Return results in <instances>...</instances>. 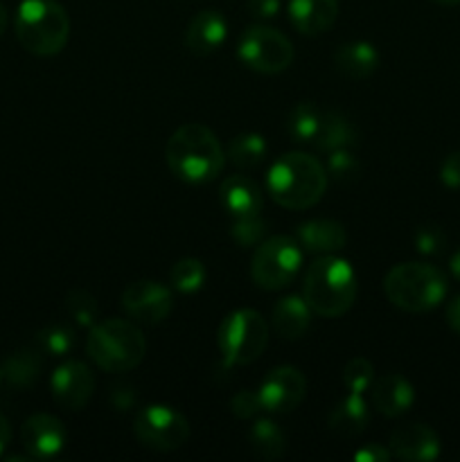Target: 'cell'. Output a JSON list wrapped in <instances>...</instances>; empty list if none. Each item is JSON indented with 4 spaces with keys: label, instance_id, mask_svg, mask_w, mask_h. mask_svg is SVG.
<instances>
[{
    "label": "cell",
    "instance_id": "6da1fadb",
    "mask_svg": "<svg viewBox=\"0 0 460 462\" xmlns=\"http://www.w3.org/2000/svg\"><path fill=\"white\" fill-rule=\"evenodd\" d=\"M165 156L171 174L192 185L216 179L225 165V149L219 138L198 122H188L171 134Z\"/></svg>",
    "mask_w": 460,
    "mask_h": 462
},
{
    "label": "cell",
    "instance_id": "7a4b0ae2",
    "mask_svg": "<svg viewBox=\"0 0 460 462\" xmlns=\"http://www.w3.org/2000/svg\"><path fill=\"white\" fill-rule=\"evenodd\" d=\"M327 170L318 158L302 152L280 156L266 174V192L287 210H307L323 199Z\"/></svg>",
    "mask_w": 460,
    "mask_h": 462
},
{
    "label": "cell",
    "instance_id": "3957f363",
    "mask_svg": "<svg viewBox=\"0 0 460 462\" xmlns=\"http://www.w3.org/2000/svg\"><path fill=\"white\" fill-rule=\"evenodd\" d=\"M359 282L350 262L336 255H320L309 264L302 282V296L316 316L338 319L354 305Z\"/></svg>",
    "mask_w": 460,
    "mask_h": 462
},
{
    "label": "cell",
    "instance_id": "277c9868",
    "mask_svg": "<svg viewBox=\"0 0 460 462\" xmlns=\"http://www.w3.org/2000/svg\"><path fill=\"white\" fill-rule=\"evenodd\" d=\"M386 298L400 310L410 314L431 311L445 300L449 284L437 266L424 262H404L392 266L383 278Z\"/></svg>",
    "mask_w": 460,
    "mask_h": 462
},
{
    "label": "cell",
    "instance_id": "5b68a950",
    "mask_svg": "<svg viewBox=\"0 0 460 462\" xmlns=\"http://www.w3.org/2000/svg\"><path fill=\"white\" fill-rule=\"evenodd\" d=\"M86 352L90 361L106 373H129L147 355V341L131 320L108 319L90 328Z\"/></svg>",
    "mask_w": 460,
    "mask_h": 462
},
{
    "label": "cell",
    "instance_id": "8992f818",
    "mask_svg": "<svg viewBox=\"0 0 460 462\" xmlns=\"http://www.w3.org/2000/svg\"><path fill=\"white\" fill-rule=\"evenodd\" d=\"M14 27L23 48L36 57L59 54L70 36V18L57 0H23Z\"/></svg>",
    "mask_w": 460,
    "mask_h": 462
},
{
    "label": "cell",
    "instance_id": "52a82bcc",
    "mask_svg": "<svg viewBox=\"0 0 460 462\" xmlns=\"http://www.w3.org/2000/svg\"><path fill=\"white\" fill-rule=\"evenodd\" d=\"M269 346V325L255 310H235L219 328V352L225 368L248 365Z\"/></svg>",
    "mask_w": 460,
    "mask_h": 462
},
{
    "label": "cell",
    "instance_id": "ba28073f",
    "mask_svg": "<svg viewBox=\"0 0 460 462\" xmlns=\"http://www.w3.org/2000/svg\"><path fill=\"white\" fill-rule=\"evenodd\" d=\"M302 246L296 237L275 235L257 244L251 260L253 282L266 291H278L293 282L302 269Z\"/></svg>",
    "mask_w": 460,
    "mask_h": 462
},
{
    "label": "cell",
    "instance_id": "9c48e42d",
    "mask_svg": "<svg viewBox=\"0 0 460 462\" xmlns=\"http://www.w3.org/2000/svg\"><path fill=\"white\" fill-rule=\"evenodd\" d=\"M242 63L262 75H278L293 63V45L280 30L269 25H253L242 34L237 45Z\"/></svg>",
    "mask_w": 460,
    "mask_h": 462
},
{
    "label": "cell",
    "instance_id": "30bf717a",
    "mask_svg": "<svg viewBox=\"0 0 460 462\" xmlns=\"http://www.w3.org/2000/svg\"><path fill=\"white\" fill-rule=\"evenodd\" d=\"M135 438L152 451H176L189 438V424L183 413L165 404H149L135 415Z\"/></svg>",
    "mask_w": 460,
    "mask_h": 462
},
{
    "label": "cell",
    "instance_id": "8fae6325",
    "mask_svg": "<svg viewBox=\"0 0 460 462\" xmlns=\"http://www.w3.org/2000/svg\"><path fill=\"white\" fill-rule=\"evenodd\" d=\"M122 307L138 323L158 325L174 310V296L156 280H135L122 291Z\"/></svg>",
    "mask_w": 460,
    "mask_h": 462
},
{
    "label": "cell",
    "instance_id": "7c38bea8",
    "mask_svg": "<svg viewBox=\"0 0 460 462\" xmlns=\"http://www.w3.org/2000/svg\"><path fill=\"white\" fill-rule=\"evenodd\" d=\"M305 374L298 368H293V365H278V368H273L262 379L260 388H257L264 411L275 415L296 411L300 402L305 400Z\"/></svg>",
    "mask_w": 460,
    "mask_h": 462
},
{
    "label": "cell",
    "instance_id": "4fadbf2b",
    "mask_svg": "<svg viewBox=\"0 0 460 462\" xmlns=\"http://www.w3.org/2000/svg\"><path fill=\"white\" fill-rule=\"evenodd\" d=\"M50 388L59 406L68 411H79L93 397L95 374L84 361H66L52 373Z\"/></svg>",
    "mask_w": 460,
    "mask_h": 462
},
{
    "label": "cell",
    "instance_id": "5bb4252c",
    "mask_svg": "<svg viewBox=\"0 0 460 462\" xmlns=\"http://www.w3.org/2000/svg\"><path fill=\"white\" fill-rule=\"evenodd\" d=\"M21 440L32 460L57 458L68 442V431L63 422L54 415L36 413L25 420L21 429Z\"/></svg>",
    "mask_w": 460,
    "mask_h": 462
},
{
    "label": "cell",
    "instance_id": "9a60e30c",
    "mask_svg": "<svg viewBox=\"0 0 460 462\" xmlns=\"http://www.w3.org/2000/svg\"><path fill=\"white\" fill-rule=\"evenodd\" d=\"M391 454L406 462H431L440 456V438L427 424H406L392 431Z\"/></svg>",
    "mask_w": 460,
    "mask_h": 462
},
{
    "label": "cell",
    "instance_id": "2e32d148",
    "mask_svg": "<svg viewBox=\"0 0 460 462\" xmlns=\"http://www.w3.org/2000/svg\"><path fill=\"white\" fill-rule=\"evenodd\" d=\"M228 36V21L216 9H203L189 21L185 30V48L197 57H207L224 45Z\"/></svg>",
    "mask_w": 460,
    "mask_h": 462
},
{
    "label": "cell",
    "instance_id": "e0dca14e",
    "mask_svg": "<svg viewBox=\"0 0 460 462\" xmlns=\"http://www.w3.org/2000/svg\"><path fill=\"white\" fill-rule=\"evenodd\" d=\"M368 393L370 402L374 404V411H379V413L386 415V418H400V415H404L415 402L413 383L397 373L374 377Z\"/></svg>",
    "mask_w": 460,
    "mask_h": 462
},
{
    "label": "cell",
    "instance_id": "ac0fdd59",
    "mask_svg": "<svg viewBox=\"0 0 460 462\" xmlns=\"http://www.w3.org/2000/svg\"><path fill=\"white\" fill-rule=\"evenodd\" d=\"M296 239L305 253L314 255H334L347 244V233L343 224L332 219H311L298 226Z\"/></svg>",
    "mask_w": 460,
    "mask_h": 462
},
{
    "label": "cell",
    "instance_id": "d6986e66",
    "mask_svg": "<svg viewBox=\"0 0 460 462\" xmlns=\"http://www.w3.org/2000/svg\"><path fill=\"white\" fill-rule=\"evenodd\" d=\"M289 18L300 34H323L336 23L338 0H289Z\"/></svg>",
    "mask_w": 460,
    "mask_h": 462
},
{
    "label": "cell",
    "instance_id": "ffe728a7",
    "mask_svg": "<svg viewBox=\"0 0 460 462\" xmlns=\"http://www.w3.org/2000/svg\"><path fill=\"white\" fill-rule=\"evenodd\" d=\"M219 199L230 217L260 215L262 203H264L260 185L244 174H233L221 180Z\"/></svg>",
    "mask_w": 460,
    "mask_h": 462
},
{
    "label": "cell",
    "instance_id": "44dd1931",
    "mask_svg": "<svg viewBox=\"0 0 460 462\" xmlns=\"http://www.w3.org/2000/svg\"><path fill=\"white\" fill-rule=\"evenodd\" d=\"M311 316H314V311L307 305L305 296H284L273 305L271 320H273V328L280 337L287 338V341H298L309 329Z\"/></svg>",
    "mask_w": 460,
    "mask_h": 462
},
{
    "label": "cell",
    "instance_id": "7402d4cb",
    "mask_svg": "<svg viewBox=\"0 0 460 462\" xmlns=\"http://www.w3.org/2000/svg\"><path fill=\"white\" fill-rule=\"evenodd\" d=\"M334 68L347 79H368L379 68V52L368 41H347L334 52Z\"/></svg>",
    "mask_w": 460,
    "mask_h": 462
},
{
    "label": "cell",
    "instance_id": "603a6c76",
    "mask_svg": "<svg viewBox=\"0 0 460 462\" xmlns=\"http://www.w3.org/2000/svg\"><path fill=\"white\" fill-rule=\"evenodd\" d=\"M323 152H334V149H352L359 144V129L354 126V122L347 116H343L341 111H329L323 108V116H320L318 131H316L314 143Z\"/></svg>",
    "mask_w": 460,
    "mask_h": 462
},
{
    "label": "cell",
    "instance_id": "cb8c5ba5",
    "mask_svg": "<svg viewBox=\"0 0 460 462\" xmlns=\"http://www.w3.org/2000/svg\"><path fill=\"white\" fill-rule=\"evenodd\" d=\"M370 422V409L368 402L363 400V395H356L350 393L347 397H343L336 406L332 409L327 420L329 431L336 433L341 438H356L365 431Z\"/></svg>",
    "mask_w": 460,
    "mask_h": 462
},
{
    "label": "cell",
    "instance_id": "d4e9b609",
    "mask_svg": "<svg viewBox=\"0 0 460 462\" xmlns=\"http://www.w3.org/2000/svg\"><path fill=\"white\" fill-rule=\"evenodd\" d=\"M248 447L257 458L278 460L287 451V436L273 420L260 418L248 431Z\"/></svg>",
    "mask_w": 460,
    "mask_h": 462
},
{
    "label": "cell",
    "instance_id": "484cf974",
    "mask_svg": "<svg viewBox=\"0 0 460 462\" xmlns=\"http://www.w3.org/2000/svg\"><path fill=\"white\" fill-rule=\"evenodd\" d=\"M41 368H43V352L39 347H23L7 356L3 377L16 388H30L39 379Z\"/></svg>",
    "mask_w": 460,
    "mask_h": 462
},
{
    "label": "cell",
    "instance_id": "4316f807",
    "mask_svg": "<svg viewBox=\"0 0 460 462\" xmlns=\"http://www.w3.org/2000/svg\"><path fill=\"white\" fill-rule=\"evenodd\" d=\"M266 140L255 131L237 134L225 147V161L233 162L239 170H253L266 158Z\"/></svg>",
    "mask_w": 460,
    "mask_h": 462
},
{
    "label": "cell",
    "instance_id": "83f0119b",
    "mask_svg": "<svg viewBox=\"0 0 460 462\" xmlns=\"http://www.w3.org/2000/svg\"><path fill=\"white\" fill-rule=\"evenodd\" d=\"M323 108L314 102H300L291 108L287 117V134L293 143H314L316 131H318Z\"/></svg>",
    "mask_w": 460,
    "mask_h": 462
},
{
    "label": "cell",
    "instance_id": "f1b7e54d",
    "mask_svg": "<svg viewBox=\"0 0 460 462\" xmlns=\"http://www.w3.org/2000/svg\"><path fill=\"white\" fill-rule=\"evenodd\" d=\"M206 264L197 257H183L170 271V282L180 293H197L206 284Z\"/></svg>",
    "mask_w": 460,
    "mask_h": 462
},
{
    "label": "cell",
    "instance_id": "f546056e",
    "mask_svg": "<svg viewBox=\"0 0 460 462\" xmlns=\"http://www.w3.org/2000/svg\"><path fill=\"white\" fill-rule=\"evenodd\" d=\"M75 346V328L68 323H52L45 325L39 334H36V347L43 355L50 356H66Z\"/></svg>",
    "mask_w": 460,
    "mask_h": 462
},
{
    "label": "cell",
    "instance_id": "4dcf8cb0",
    "mask_svg": "<svg viewBox=\"0 0 460 462\" xmlns=\"http://www.w3.org/2000/svg\"><path fill=\"white\" fill-rule=\"evenodd\" d=\"M66 310L70 314L72 323L79 325V328H93L97 323L99 305L95 300V296L86 289H72L66 296Z\"/></svg>",
    "mask_w": 460,
    "mask_h": 462
},
{
    "label": "cell",
    "instance_id": "1f68e13d",
    "mask_svg": "<svg viewBox=\"0 0 460 462\" xmlns=\"http://www.w3.org/2000/svg\"><path fill=\"white\" fill-rule=\"evenodd\" d=\"M327 176L343 185H350L359 180L361 162L359 158L352 153V149H334V152H329Z\"/></svg>",
    "mask_w": 460,
    "mask_h": 462
},
{
    "label": "cell",
    "instance_id": "d6a6232c",
    "mask_svg": "<svg viewBox=\"0 0 460 462\" xmlns=\"http://www.w3.org/2000/svg\"><path fill=\"white\" fill-rule=\"evenodd\" d=\"M233 226H230V237L235 244L242 248H255L266 239V224L260 215H246V217H233Z\"/></svg>",
    "mask_w": 460,
    "mask_h": 462
},
{
    "label": "cell",
    "instance_id": "836d02e7",
    "mask_svg": "<svg viewBox=\"0 0 460 462\" xmlns=\"http://www.w3.org/2000/svg\"><path fill=\"white\" fill-rule=\"evenodd\" d=\"M374 382V365L370 364L363 356H356V359L347 361V365L343 368V386L350 393L356 395H363L368 393V388Z\"/></svg>",
    "mask_w": 460,
    "mask_h": 462
},
{
    "label": "cell",
    "instance_id": "e575fe53",
    "mask_svg": "<svg viewBox=\"0 0 460 462\" xmlns=\"http://www.w3.org/2000/svg\"><path fill=\"white\" fill-rule=\"evenodd\" d=\"M413 242L418 253L422 255H442L446 251V244H449V237H446L445 230L436 224H427V226H419L413 235Z\"/></svg>",
    "mask_w": 460,
    "mask_h": 462
},
{
    "label": "cell",
    "instance_id": "d590c367",
    "mask_svg": "<svg viewBox=\"0 0 460 462\" xmlns=\"http://www.w3.org/2000/svg\"><path fill=\"white\" fill-rule=\"evenodd\" d=\"M230 411H233L235 418L239 420H253L264 411L262 406V397L257 391H239L237 395H233L230 400Z\"/></svg>",
    "mask_w": 460,
    "mask_h": 462
},
{
    "label": "cell",
    "instance_id": "8d00e7d4",
    "mask_svg": "<svg viewBox=\"0 0 460 462\" xmlns=\"http://www.w3.org/2000/svg\"><path fill=\"white\" fill-rule=\"evenodd\" d=\"M440 180L449 189H460V152L449 153L440 165Z\"/></svg>",
    "mask_w": 460,
    "mask_h": 462
},
{
    "label": "cell",
    "instance_id": "74e56055",
    "mask_svg": "<svg viewBox=\"0 0 460 462\" xmlns=\"http://www.w3.org/2000/svg\"><path fill=\"white\" fill-rule=\"evenodd\" d=\"M246 5L253 18H257V21H269V18L278 16L282 0H248Z\"/></svg>",
    "mask_w": 460,
    "mask_h": 462
},
{
    "label": "cell",
    "instance_id": "f35d334b",
    "mask_svg": "<svg viewBox=\"0 0 460 462\" xmlns=\"http://www.w3.org/2000/svg\"><path fill=\"white\" fill-rule=\"evenodd\" d=\"M356 462H386L392 458L391 449H386V447L382 445H365L361 447L359 451H354V456H352Z\"/></svg>",
    "mask_w": 460,
    "mask_h": 462
},
{
    "label": "cell",
    "instance_id": "ab89813d",
    "mask_svg": "<svg viewBox=\"0 0 460 462\" xmlns=\"http://www.w3.org/2000/svg\"><path fill=\"white\" fill-rule=\"evenodd\" d=\"M135 404V391L131 386H113L111 406L115 411H129Z\"/></svg>",
    "mask_w": 460,
    "mask_h": 462
},
{
    "label": "cell",
    "instance_id": "60d3db41",
    "mask_svg": "<svg viewBox=\"0 0 460 462\" xmlns=\"http://www.w3.org/2000/svg\"><path fill=\"white\" fill-rule=\"evenodd\" d=\"M446 323L455 334H460V296H455L446 307Z\"/></svg>",
    "mask_w": 460,
    "mask_h": 462
},
{
    "label": "cell",
    "instance_id": "b9f144b4",
    "mask_svg": "<svg viewBox=\"0 0 460 462\" xmlns=\"http://www.w3.org/2000/svg\"><path fill=\"white\" fill-rule=\"evenodd\" d=\"M9 438H12V429H9L7 418H5V415L0 413V456H3V451L7 449Z\"/></svg>",
    "mask_w": 460,
    "mask_h": 462
},
{
    "label": "cell",
    "instance_id": "7bdbcfd3",
    "mask_svg": "<svg viewBox=\"0 0 460 462\" xmlns=\"http://www.w3.org/2000/svg\"><path fill=\"white\" fill-rule=\"evenodd\" d=\"M449 271H451V275H454L455 280H460V248L454 253V255H451V260H449Z\"/></svg>",
    "mask_w": 460,
    "mask_h": 462
},
{
    "label": "cell",
    "instance_id": "ee69618b",
    "mask_svg": "<svg viewBox=\"0 0 460 462\" xmlns=\"http://www.w3.org/2000/svg\"><path fill=\"white\" fill-rule=\"evenodd\" d=\"M7 23H9L7 7H5V5H0V36H3L5 30H7Z\"/></svg>",
    "mask_w": 460,
    "mask_h": 462
},
{
    "label": "cell",
    "instance_id": "f6af8a7d",
    "mask_svg": "<svg viewBox=\"0 0 460 462\" xmlns=\"http://www.w3.org/2000/svg\"><path fill=\"white\" fill-rule=\"evenodd\" d=\"M433 3H437V5H460V0H433Z\"/></svg>",
    "mask_w": 460,
    "mask_h": 462
},
{
    "label": "cell",
    "instance_id": "bcb514c9",
    "mask_svg": "<svg viewBox=\"0 0 460 462\" xmlns=\"http://www.w3.org/2000/svg\"><path fill=\"white\" fill-rule=\"evenodd\" d=\"M0 382H3V370H0Z\"/></svg>",
    "mask_w": 460,
    "mask_h": 462
}]
</instances>
